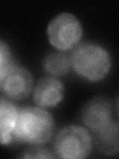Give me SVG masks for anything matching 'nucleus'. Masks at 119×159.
Returning <instances> with one entry per match:
<instances>
[{"instance_id":"1","label":"nucleus","mask_w":119,"mask_h":159,"mask_svg":"<svg viewBox=\"0 0 119 159\" xmlns=\"http://www.w3.org/2000/svg\"><path fill=\"white\" fill-rule=\"evenodd\" d=\"M54 119L51 113L41 107L19 108L12 140L33 145H41L51 138Z\"/></svg>"},{"instance_id":"2","label":"nucleus","mask_w":119,"mask_h":159,"mask_svg":"<svg viewBox=\"0 0 119 159\" xmlns=\"http://www.w3.org/2000/svg\"><path fill=\"white\" fill-rule=\"evenodd\" d=\"M71 63L79 76L90 82H98L105 78L111 66L108 53L102 47L91 43L77 46Z\"/></svg>"},{"instance_id":"3","label":"nucleus","mask_w":119,"mask_h":159,"mask_svg":"<svg viewBox=\"0 0 119 159\" xmlns=\"http://www.w3.org/2000/svg\"><path fill=\"white\" fill-rule=\"evenodd\" d=\"M54 148L56 154L61 158H84L91 150L90 134L82 126H68L58 133Z\"/></svg>"},{"instance_id":"4","label":"nucleus","mask_w":119,"mask_h":159,"mask_svg":"<svg viewBox=\"0 0 119 159\" xmlns=\"http://www.w3.org/2000/svg\"><path fill=\"white\" fill-rule=\"evenodd\" d=\"M82 28L76 16L64 13L57 16L49 24V41L60 51H67L73 48L79 42Z\"/></svg>"},{"instance_id":"5","label":"nucleus","mask_w":119,"mask_h":159,"mask_svg":"<svg viewBox=\"0 0 119 159\" xmlns=\"http://www.w3.org/2000/svg\"><path fill=\"white\" fill-rule=\"evenodd\" d=\"M33 88V78L28 70L12 63L0 77V92L11 99L27 98Z\"/></svg>"},{"instance_id":"6","label":"nucleus","mask_w":119,"mask_h":159,"mask_svg":"<svg viewBox=\"0 0 119 159\" xmlns=\"http://www.w3.org/2000/svg\"><path fill=\"white\" fill-rule=\"evenodd\" d=\"M112 106L108 99L96 98L87 102L82 112V119L93 132L103 128L111 121Z\"/></svg>"},{"instance_id":"7","label":"nucleus","mask_w":119,"mask_h":159,"mask_svg":"<svg viewBox=\"0 0 119 159\" xmlns=\"http://www.w3.org/2000/svg\"><path fill=\"white\" fill-rule=\"evenodd\" d=\"M63 84L53 78L41 80L34 91V101L41 107H53L64 98Z\"/></svg>"},{"instance_id":"8","label":"nucleus","mask_w":119,"mask_h":159,"mask_svg":"<svg viewBox=\"0 0 119 159\" xmlns=\"http://www.w3.org/2000/svg\"><path fill=\"white\" fill-rule=\"evenodd\" d=\"M19 108L9 99L0 98V143L12 141V134L16 124Z\"/></svg>"},{"instance_id":"9","label":"nucleus","mask_w":119,"mask_h":159,"mask_svg":"<svg viewBox=\"0 0 119 159\" xmlns=\"http://www.w3.org/2000/svg\"><path fill=\"white\" fill-rule=\"evenodd\" d=\"M95 142L101 152L113 155L118 152V124L116 121H110L103 128L94 132Z\"/></svg>"},{"instance_id":"10","label":"nucleus","mask_w":119,"mask_h":159,"mask_svg":"<svg viewBox=\"0 0 119 159\" xmlns=\"http://www.w3.org/2000/svg\"><path fill=\"white\" fill-rule=\"evenodd\" d=\"M71 60L66 55L61 53H54L49 55L44 61L45 70L55 76H62L68 72L71 68Z\"/></svg>"},{"instance_id":"11","label":"nucleus","mask_w":119,"mask_h":159,"mask_svg":"<svg viewBox=\"0 0 119 159\" xmlns=\"http://www.w3.org/2000/svg\"><path fill=\"white\" fill-rule=\"evenodd\" d=\"M12 63H14V61L8 45L0 40V77Z\"/></svg>"},{"instance_id":"12","label":"nucleus","mask_w":119,"mask_h":159,"mask_svg":"<svg viewBox=\"0 0 119 159\" xmlns=\"http://www.w3.org/2000/svg\"><path fill=\"white\" fill-rule=\"evenodd\" d=\"M22 157L24 158H53L54 155L50 153L46 149L41 148H33L29 149L26 153H23Z\"/></svg>"}]
</instances>
